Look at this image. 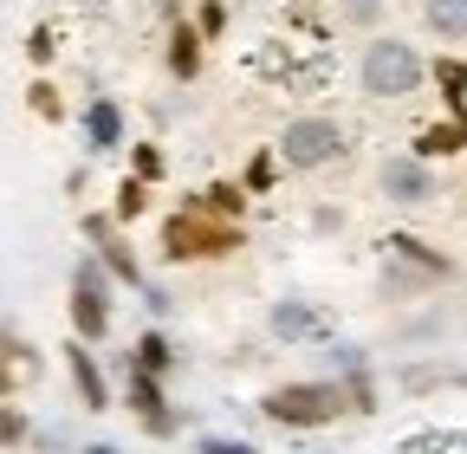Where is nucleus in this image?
Here are the masks:
<instances>
[{
    "instance_id": "aec40b11",
    "label": "nucleus",
    "mask_w": 467,
    "mask_h": 454,
    "mask_svg": "<svg viewBox=\"0 0 467 454\" xmlns=\"http://www.w3.org/2000/svg\"><path fill=\"white\" fill-rule=\"evenodd\" d=\"M137 370H169V345H162V331H143V345H137Z\"/></svg>"
},
{
    "instance_id": "4468645a",
    "label": "nucleus",
    "mask_w": 467,
    "mask_h": 454,
    "mask_svg": "<svg viewBox=\"0 0 467 454\" xmlns=\"http://www.w3.org/2000/svg\"><path fill=\"white\" fill-rule=\"evenodd\" d=\"M85 130H91V150H117V137H124V118H117V104H91V118H85Z\"/></svg>"
},
{
    "instance_id": "423d86ee",
    "label": "nucleus",
    "mask_w": 467,
    "mask_h": 454,
    "mask_svg": "<svg viewBox=\"0 0 467 454\" xmlns=\"http://www.w3.org/2000/svg\"><path fill=\"white\" fill-rule=\"evenodd\" d=\"M383 195L389 201H429L435 182H429V169L422 156H402V162H383Z\"/></svg>"
},
{
    "instance_id": "7ed1b4c3",
    "label": "nucleus",
    "mask_w": 467,
    "mask_h": 454,
    "mask_svg": "<svg viewBox=\"0 0 467 454\" xmlns=\"http://www.w3.org/2000/svg\"><path fill=\"white\" fill-rule=\"evenodd\" d=\"M422 85V52L409 39H370L364 52V91L370 98H409Z\"/></svg>"
},
{
    "instance_id": "393cba45",
    "label": "nucleus",
    "mask_w": 467,
    "mask_h": 454,
    "mask_svg": "<svg viewBox=\"0 0 467 454\" xmlns=\"http://www.w3.org/2000/svg\"><path fill=\"white\" fill-rule=\"evenodd\" d=\"M20 435H26V416L20 409H0V448H14Z\"/></svg>"
},
{
    "instance_id": "0eeeda50",
    "label": "nucleus",
    "mask_w": 467,
    "mask_h": 454,
    "mask_svg": "<svg viewBox=\"0 0 467 454\" xmlns=\"http://www.w3.org/2000/svg\"><path fill=\"white\" fill-rule=\"evenodd\" d=\"M66 370H72V383H78V403L85 409H110V389H104V370H98V357L85 351V337L66 351Z\"/></svg>"
},
{
    "instance_id": "f03ea898",
    "label": "nucleus",
    "mask_w": 467,
    "mask_h": 454,
    "mask_svg": "<svg viewBox=\"0 0 467 454\" xmlns=\"http://www.w3.org/2000/svg\"><path fill=\"white\" fill-rule=\"evenodd\" d=\"M273 422H285V428H325V422H337L344 409H350V396L337 389V383H285V389H273L266 403H260Z\"/></svg>"
},
{
    "instance_id": "bb28decb",
    "label": "nucleus",
    "mask_w": 467,
    "mask_h": 454,
    "mask_svg": "<svg viewBox=\"0 0 467 454\" xmlns=\"http://www.w3.org/2000/svg\"><path fill=\"white\" fill-rule=\"evenodd\" d=\"M202 454H254V448H247V441H221V435H208Z\"/></svg>"
},
{
    "instance_id": "a878e982",
    "label": "nucleus",
    "mask_w": 467,
    "mask_h": 454,
    "mask_svg": "<svg viewBox=\"0 0 467 454\" xmlns=\"http://www.w3.org/2000/svg\"><path fill=\"white\" fill-rule=\"evenodd\" d=\"M337 7H344V20H358V26H370L383 0H337Z\"/></svg>"
},
{
    "instance_id": "412c9836",
    "label": "nucleus",
    "mask_w": 467,
    "mask_h": 454,
    "mask_svg": "<svg viewBox=\"0 0 467 454\" xmlns=\"http://www.w3.org/2000/svg\"><path fill=\"white\" fill-rule=\"evenodd\" d=\"M435 78L448 85V104L461 110V98H467V66H461V59H441V66H435Z\"/></svg>"
},
{
    "instance_id": "dca6fc26",
    "label": "nucleus",
    "mask_w": 467,
    "mask_h": 454,
    "mask_svg": "<svg viewBox=\"0 0 467 454\" xmlns=\"http://www.w3.org/2000/svg\"><path fill=\"white\" fill-rule=\"evenodd\" d=\"M429 26L441 39H467V0H429Z\"/></svg>"
},
{
    "instance_id": "6ab92c4d",
    "label": "nucleus",
    "mask_w": 467,
    "mask_h": 454,
    "mask_svg": "<svg viewBox=\"0 0 467 454\" xmlns=\"http://www.w3.org/2000/svg\"><path fill=\"white\" fill-rule=\"evenodd\" d=\"M273 176H279V162H273V156L260 150V156L247 162V176H241V189H247V195H266V189H273Z\"/></svg>"
},
{
    "instance_id": "9b49d317",
    "label": "nucleus",
    "mask_w": 467,
    "mask_h": 454,
    "mask_svg": "<svg viewBox=\"0 0 467 454\" xmlns=\"http://www.w3.org/2000/svg\"><path fill=\"white\" fill-rule=\"evenodd\" d=\"M33 370H39V357H33L26 345H14V337H7V331H0V396H7L14 383H26Z\"/></svg>"
},
{
    "instance_id": "6e6552de",
    "label": "nucleus",
    "mask_w": 467,
    "mask_h": 454,
    "mask_svg": "<svg viewBox=\"0 0 467 454\" xmlns=\"http://www.w3.org/2000/svg\"><path fill=\"white\" fill-rule=\"evenodd\" d=\"M130 403H137V416H143V428H150V435H175V416L162 409V383H156L150 370H137V377H130Z\"/></svg>"
},
{
    "instance_id": "cd10ccee",
    "label": "nucleus",
    "mask_w": 467,
    "mask_h": 454,
    "mask_svg": "<svg viewBox=\"0 0 467 454\" xmlns=\"http://www.w3.org/2000/svg\"><path fill=\"white\" fill-rule=\"evenodd\" d=\"M91 454H110V448H91Z\"/></svg>"
},
{
    "instance_id": "1a4fd4ad",
    "label": "nucleus",
    "mask_w": 467,
    "mask_h": 454,
    "mask_svg": "<svg viewBox=\"0 0 467 454\" xmlns=\"http://www.w3.org/2000/svg\"><path fill=\"white\" fill-rule=\"evenodd\" d=\"M169 72L175 78H195L202 72V33H195V20H182L169 33Z\"/></svg>"
},
{
    "instance_id": "9d476101",
    "label": "nucleus",
    "mask_w": 467,
    "mask_h": 454,
    "mask_svg": "<svg viewBox=\"0 0 467 454\" xmlns=\"http://www.w3.org/2000/svg\"><path fill=\"white\" fill-rule=\"evenodd\" d=\"M189 208H202V214H221V221H241V208H247V189H234V182H208L202 195H189Z\"/></svg>"
},
{
    "instance_id": "b1692460",
    "label": "nucleus",
    "mask_w": 467,
    "mask_h": 454,
    "mask_svg": "<svg viewBox=\"0 0 467 454\" xmlns=\"http://www.w3.org/2000/svg\"><path fill=\"white\" fill-rule=\"evenodd\" d=\"M52 52H58V39H52V26H39V33L26 39V59H33V66H46Z\"/></svg>"
},
{
    "instance_id": "a211bd4d",
    "label": "nucleus",
    "mask_w": 467,
    "mask_h": 454,
    "mask_svg": "<svg viewBox=\"0 0 467 454\" xmlns=\"http://www.w3.org/2000/svg\"><path fill=\"white\" fill-rule=\"evenodd\" d=\"M150 208V182L143 176H130V182H117V214H124V221H137Z\"/></svg>"
},
{
    "instance_id": "39448f33",
    "label": "nucleus",
    "mask_w": 467,
    "mask_h": 454,
    "mask_svg": "<svg viewBox=\"0 0 467 454\" xmlns=\"http://www.w3.org/2000/svg\"><path fill=\"white\" fill-rule=\"evenodd\" d=\"M72 331L85 345L110 337V299H104V273L98 266H78V279H72Z\"/></svg>"
},
{
    "instance_id": "f8f14e48",
    "label": "nucleus",
    "mask_w": 467,
    "mask_h": 454,
    "mask_svg": "<svg viewBox=\"0 0 467 454\" xmlns=\"http://www.w3.org/2000/svg\"><path fill=\"white\" fill-rule=\"evenodd\" d=\"M454 150H467V124H429L422 137H416V156L429 162V156H454Z\"/></svg>"
},
{
    "instance_id": "2eb2a0df",
    "label": "nucleus",
    "mask_w": 467,
    "mask_h": 454,
    "mask_svg": "<svg viewBox=\"0 0 467 454\" xmlns=\"http://www.w3.org/2000/svg\"><path fill=\"white\" fill-rule=\"evenodd\" d=\"M273 331H279V337H318L325 318H318L312 305H279V312H273Z\"/></svg>"
},
{
    "instance_id": "f3484780",
    "label": "nucleus",
    "mask_w": 467,
    "mask_h": 454,
    "mask_svg": "<svg viewBox=\"0 0 467 454\" xmlns=\"http://www.w3.org/2000/svg\"><path fill=\"white\" fill-rule=\"evenodd\" d=\"M26 104H33V118H46V124H58V118H66V98H58V85H46V78L26 91Z\"/></svg>"
},
{
    "instance_id": "4be33fe9",
    "label": "nucleus",
    "mask_w": 467,
    "mask_h": 454,
    "mask_svg": "<svg viewBox=\"0 0 467 454\" xmlns=\"http://www.w3.org/2000/svg\"><path fill=\"white\" fill-rule=\"evenodd\" d=\"M221 26H227V7H221V0H202V7H195V33L221 39Z\"/></svg>"
},
{
    "instance_id": "20e7f679",
    "label": "nucleus",
    "mask_w": 467,
    "mask_h": 454,
    "mask_svg": "<svg viewBox=\"0 0 467 454\" xmlns=\"http://www.w3.org/2000/svg\"><path fill=\"white\" fill-rule=\"evenodd\" d=\"M279 156H285L292 169H325V162L344 156V130H337L331 118H299V124H285Z\"/></svg>"
},
{
    "instance_id": "ddd939ff",
    "label": "nucleus",
    "mask_w": 467,
    "mask_h": 454,
    "mask_svg": "<svg viewBox=\"0 0 467 454\" xmlns=\"http://www.w3.org/2000/svg\"><path fill=\"white\" fill-rule=\"evenodd\" d=\"M98 253H104V266H110V279H124V286H143V266H137V253L117 241V234H104L98 241Z\"/></svg>"
},
{
    "instance_id": "f257e3e1",
    "label": "nucleus",
    "mask_w": 467,
    "mask_h": 454,
    "mask_svg": "<svg viewBox=\"0 0 467 454\" xmlns=\"http://www.w3.org/2000/svg\"><path fill=\"white\" fill-rule=\"evenodd\" d=\"M162 253L169 260H227V253H241V227L221 214H202V208H182L162 221Z\"/></svg>"
},
{
    "instance_id": "5701e85b",
    "label": "nucleus",
    "mask_w": 467,
    "mask_h": 454,
    "mask_svg": "<svg viewBox=\"0 0 467 454\" xmlns=\"http://www.w3.org/2000/svg\"><path fill=\"white\" fill-rule=\"evenodd\" d=\"M130 176H143V182H156V176H162V150H156V143H137V156H130Z\"/></svg>"
}]
</instances>
